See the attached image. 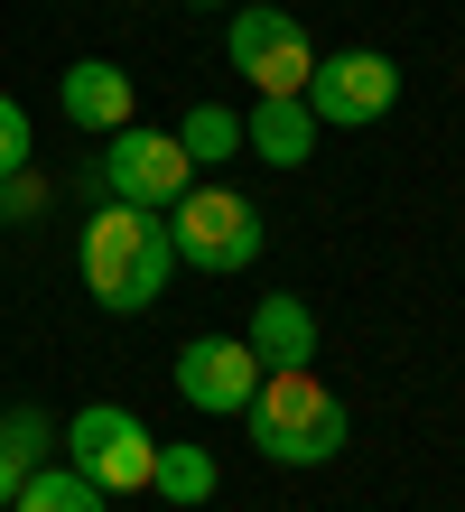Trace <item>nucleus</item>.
Here are the masks:
<instances>
[{
	"label": "nucleus",
	"instance_id": "1",
	"mask_svg": "<svg viewBox=\"0 0 465 512\" xmlns=\"http://www.w3.org/2000/svg\"><path fill=\"white\" fill-rule=\"evenodd\" d=\"M84 289L103 298V308L121 317H140V308H159V289H168V270H177V243H168V224L149 215V205H93V224H84Z\"/></svg>",
	"mask_w": 465,
	"mask_h": 512
},
{
	"label": "nucleus",
	"instance_id": "2",
	"mask_svg": "<svg viewBox=\"0 0 465 512\" xmlns=\"http://www.w3.org/2000/svg\"><path fill=\"white\" fill-rule=\"evenodd\" d=\"M242 419H252V447L270 466H326V457H345V438H354L345 401H335L317 373H261Z\"/></svg>",
	"mask_w": 465,
	"mask_h": 512
},
{
	"label": "nucleus",
	"instance_id": "3",
	"mask_svg": "<svg viewBox=\"0 0 465 512\" xmlns=\"http://www.w3.org/2000/svg\"><path fill=\"white\" fill-rule=\"evenodd\" d=\"M168 243L186 270H252L261 261V205L233 187H186L168 205Z\"/></svg>",
	"mask_w": 465,
	"mask_h": 512
},
{
	"label": "nucleus",
	"instance_id": "4",
	"mask_svg": "<svg viewBox=\"0 0 465 512\" xmlns=\"http://www.w3.org/2000/svg\"><path fill=\"white\" fill-rule=\"evenodd\" d=\"M56 447H66V466H75V475H93L103 494H140V485H149V466H159V438H149L131 410H112V401L75 410Z\"/></svg>",
	"mask_w": 465,
	"mask_h": 512
},
{
	"label": "nucleus",
	"instance_id": "5",
	"mask_svg": "<svg viewBox=\"0 0 465 512\" xmlns=\"http://www.w3.org/2000/svg\"><path fill=\"white\" fill-rule=\"evenodd\" d=\"M112 149H103V187L121 196V205H149V215H168V205L196 187V159L177 149V131H140V122H121V131H103Z\"/></svg>",
	"mask_w": 465,
	"mask_h": 512
},
{
	"label": "nucleus",
	"instance_id": "6",
	"mask_svg": "<svg viewBox=\"0 0 465 512\" xmlns=\"http://www.w3.org/2000/svg\"><path fill=\"white\" fill-rule=\"evenodd\" d=\"M391 94H400V66H391L382 47L317 56V66H307V84H298V103L317 112V122H335V131H354V122H382V112H391Z\"/></svg>",
	"mask_w": 465,
	"mask_h": 512
},
{
	"label": "nucleus",
	"instance_id": "7",
	"mask_svg": "<svg viewBox=\"0 0 465 512\" xmlns=\"http://www.w3.org/2000/svg\"><path fill=\"white\" fill-rule=\"evenodd\" d=\"M233 66L261 84V94H298L307 66H317V47H307V19L298 10H233Z\"/></svg>",
	"mask_w": 465,
	"mask_h": 512
},
{
	"label": "nucleus",
	"instance_id": "8",
	"mask_svg": "<svg viewBox=\"0 0 465 512\" xmlns=\"http://www.w3.org/2000/svg\"><path fill=\"white\" fill-rule=\"evenodd\" d=\"M177 391L196 410H233L242 419V410H252V391H261V354L242 345V336H196V345L177 354Z\"/></svg>",
	"mask_w": 465,
	"mask_h": 512
},
{
	"label": "nucleus",
	"instance_id": "9",
	"mask_svg": "<svg viewBox=\"0 0 465 512\" xmlns=\"http://www.w3.org/2000/svg\"><path fill=\"white\" fill-rule=\"evenodd\" d=\"M242 345L261 354V373H307V364H317V317H307V298H289V289L261 298Z\"/></svg>",
	"mask_w": 465,
	"mask_h": 512
},
{
	"label": "nucleus",
	"instance_id": "10",
	"mask_svg": "<svg viewBox=\"0 0 465 512\" xmlns=\"http://www.w3.org/2000/svg\"><path fill=\"white\" fill-rule=\"evenodd\" d=\"M56 103H66L75 131H121V122H131V75H121L112 56H84V66H66Z\"/></svg>",
	"mask_w": 465,
	"mask_h": 512
},
{
	"label": "nucleus",
	"instance_id": "11",
	"mask_svg": "<svg viewBox=\"0 0 465 512\" xmlns=\"http://www.w3.org/2000/svg\"><path fill=\"white\" fill-rule=\"evenodd\" d=\"M242 140H252L270 168H307L317 159V112H307L298 94H261V112L242 122Z\"/></svg>",
	"mask_w": 465,
	"mask_h": 512
},
{
	"label": "nucleus",
	"instance_id": "12",
	"mask_svg": "<svg viewBox=\"0 0 465 512\" xmlns=\"http://www.w3.org/2000/svg\"><path fill=\"white\" fill-rule=\"evenodd\" d=\"M47 447H56V429H47V410H0V503H10L28 475L47 466Z\"/></svg>",
	"mask_w": 465,
	"mask_h": 512
},
{
	"label": "nucleus",
	"instance_id": "13",
	"mask_svg": "<svg viewBox=\"0 0 465 512\" xmlns=\"http://www.w3.org/2000/svg\"><path fill=\"white\" fill-rule=\"evenodd\" d=\"M10 512H103V485L75 475V466H38V475L10 494Z\"/></svg>",
	"mask_w": 465,
	"mask_h": 512
},
{
	"label": "nucleus",
	"instance_id": "14",
	"mask_svg": "<svg viewBox=\"0 0 465 512\" xmlns=\"http://www.w3.org/2000/svg\"><path fill=\"white\" fill-rule=\"evenodd\" d=\"M177 149H186L196 168H214V159H233V149H242V122H233L224 103H196V112L177 122Z\"/></svg>",
	"mask_w": 465,
	"mask_h": 512
},
{
	"label": "nucleus",
	"instance_id": "15",
	"mask_svg": "<svg viewBox=\"0 0 465 512\" xmlns=\"http://www.w3.org/2000/svg\"><path fill=\"white\" fill-rule=\"evenodd\" d=\"M149 485H159L168 503H214V457H205V447H159Z\"/></svg>",
	"mask_w": 465,
	"mask_h": 512
},
{
	"label": "nucleus",
	"instance_id": "16",
	"mask_svg": "<svg viewBox=\"0 0 465 512\" xmlns=\"http://www.w3.org/2000/svg\"><path fill=\"white\" fill-rule=\"evenodd\" d=\"M10 168H28V112L0 94V177H10Z\"/></svg>",
	"mask_w": 465,
	"mask_h": 512
},
{
	"label": "nucleus",
	"instance_id": "17",
	"mask_svg": "<svg viewBox=\"0 0 465 512\" xmlns=\"http://www.w3.org/2000/svg\"><path fill=\"white\" fill-rule=\"evenodd\" d=\"M38 205H47V187H38V177H28V168H10V177H0V215H38Z\"/></svg>",
	"mask_w": 465,
	"mask_h": 512
},
{
	"label": "nucleus",
	"instance_id": "18",
	"mask_svg": "<svg viewBox=\"0 0 465 512\" xmlns=\"http://www.w3.org/2000/svg\"><path fill=\"white\" fill-rule=\"evenodd\" d=\"M196 10H205V0H196Z\"/></svg>",
	"mask_w": 465,
	"mask_h": 512
},
{
	"label": "nucleus",
	"instance_id": "19",
	"mask_svg": "<svg viewBox=\"0 0 465 512\" xmlns=\"http://www.w3.org/2000/svg\"><path fill=\"white\" fill-rule=\"evenodd\" d=\"M0 512H10V503H0Z\"/></svg>",
	"mask_w": 465,
	"mask_h": 512
}]
</instances>
